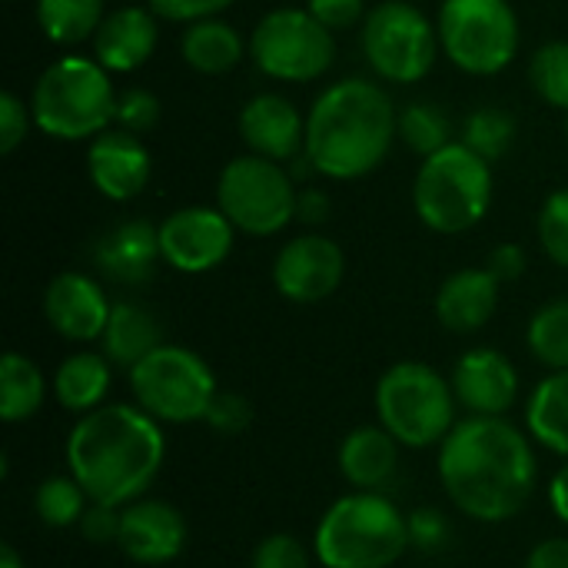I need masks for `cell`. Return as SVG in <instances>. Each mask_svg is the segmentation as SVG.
Segmentation results:
<instances>
[{"label": "cell", "mask_w": 568, "mask_h": 568, "mask_svg": "<svg viewBox=\"0 0 568 568\" xmlns=\"http://www.w3.org/2000/svg\"><path fill=\"white\" fill-rule=\"evenodd\" d=\"M439 483L456 513L499 526L516 519L539 479L532 436L506 416H466L439 446Z\"/></svg>", "instance_id": "obj_1"}, {"label": "cell", "mask_w": 568, "mask_h": 568, "mask_svg": "<svg viewBox=\"0 0 568 568\" xmlns=\"http://www.w3.org/2000/svg\"><path fill=\"white\" fill-rule=\"evenodd\" d=\"M63 459L90 503L123 509L143 499L160 479L166 459L163 423L136 403H106L77 416L67 433Z\"/></svg>", "instance_id": "obj_2"}, {"label": "cell", "mask_w": 568, "mask_h": 568, "mask_svg": "<svg viewBox=\"0 0 568 568\" xmlns=\"http://www.w3.org/2000/svg\"><path fill=\"white\" fill-rule=\"evenodd\" d=\"M399 136L393 97L366 77L329 83L306 113V160L326 180H363Z\"/></svg>", "instance_id": "obj_3"}, {"label": "cell", "mask_w": 568, "mask_h": 568, "mask_svg": "<svg viewBox=\"0 0 568 568\" xmlns=\"http://www.w3.org/2000/svg\"><path fill=\"white\" fill-rule=\"evenodd\" d=\"M409 552V519L383 493L336 499L316 532L313 556L323 568H393Z\"/></svg>", "instance_id": "obj_4"}, {"label": "cell", "mask_w": 568, "mask_h": 568, "mask_svg": "<svg viewBox=\"0 0 568 568\" xmlns=\"http://www.w3.org/2000/svg\"><path fill=\"white\" fill-rule=\"evenodd\" d=\"M30 110L37 130L53 140H93L97 133L110 130L116 113V90L110 70L97 57H57L37 77Z\"/></svg>", "instance_id": "obj_5"}, {"label": "cell", "mask_w": 568, "mask_h": 568, "mask_svg": "<svg viewBox=\"0 0 568 568\" xmlns=\"http://www.w3.org/2000/svg\"><path fill=\"white\" fill-rule=\"evenodd\" d=\"M493 206V163L453 140L426 156L413 180V210L433 233L456 236L483 223Z\"/></svg>", "instance_id": "obj_6"}, {"label": "cell", "mask_w": 568, "mask_h": 568, "mask_svg": "<svg viewBox=\"0 0 568 568\" xmlns=\"http://www.w3.org/2000/svg\"><path fill=\"white\" fill-rule=\"evenodd\" d=\"M373 403L379 426H386L403 449L443 446V439L459 423L453 383L419 359H403L389 366L376 383Z\"/></svg>", "instance_id": "obj_7"}, {"label": "cell", "mask_w": 568, "mask_h": 568, "mask_svg": "<svg viewBox=\"0 0 568 568\" xmlns=\"http://www.w3.org/2000/svg\"><path fill=\"white\" fill-rule=\"evenodd\" d=\"M126 379L133 403L163 426L203 423L220 393L210 363L200 353L173 343L156 346L126 373Z\"/></svg>", "instance_id": "obj_8"}, {"label": "cell", "mask_w": 568, "mask_h": 568, "mask_svg": "<svg viewBox=\"0 0 568 568\" xmlns=\"http://www.w3.org/2000/svg\"><path fill=\"white\" fill-rule=\"evenodd\" d=\"M436 27L443 53L469 77L503 73L523 43L509 0H443Z\"/></svg>", "instance_id": "obj_9"}, {"label": "cell", "mask_w": 568, "mask_h": 568, "mask_svg": "<svg viewBox=\"0 0 568 568\" xmlns=\"http://www.w3.org/2000/svg\"><path fill=\"white\" fill-rule=\"evenodd\" d=\"M296 176L266 156H233L216 180V206L246 236H276L296 220Z\"/></svg>", "instance_id": "obj_10"}, {"label": "cell", "mask_w": 568, "mask_h": 568, "mask_svg": "<svg viewBox=\"0 0 568 568\" xmlns=\"http://www.w3.org/2000/svg\"><path fill=\"white\" fill-rule=\"evenodd\" d=\"M363 53L379 80L413 87L443 53L439 27L409 0H379L363 20Z\"/></svg>", "instance_id": "obj_11"}, {"label": "cell", "mask_w": 568, "mask_h": 568, "mask_svg": "<svg viewBox=\"0 0 568 568\" xmlns=\"http://www.w3.org/2000/svg\"><path fill=\"white\" fill-rule=\"evenodd\" d=\"M250 60L280 83L320 80L336 60V33L306 7H276L250 33Z\"/></svg>", "instance_id": "obj_12"}, {"label": "cell", "mask_w": 568, "mask_h": 568, "mask_svg": "<svg viewBox=\"0 0 568 568\" xmlns=\"http://www.w3.org/2000/svg\"><path fill=\"white\" fill-rule=\"evenodd\" d=\"M236 243V226L220 206H180L160 223L163 263L176 273L200 276L216 270Z\"/></svg>", "instance_id": "obj_13"}, {"label": "cell", "mask_w": 568, "mask_h": 568, "mask_svg": "<svg viewBox=\"0 0 568 568\" xmlns=\"http://www.w3.org/2000/svg\"><path fill=\"white\" fill-rule=\"evenodd\" d=\"M346 280V253L323 233H303L283 243L273 260V286L283 300L313 306L329 300Z\"/></svg>", "instance_id": "obj_14"}, {"label": "cell", "mask_w": 568, "mask_h": 568, "mask_svg": "<svg viewBox=\"0 0 568 568\" xmlns=\"http://www.w3.org/2000/svg\"><path fill=\"white\" fill-rule=\"evenodd\" d=\"M186 539V516L166 499L143 496L120 509L116 549L133 566H170L183 556Z\"/></svg>", "instance_id": "obj_15"}, {"label": "cell", "mask_w": 568, "mask_h": 568, "mask_svg": "<svg viewBox=\"0 0 568 568\" xmlns=\"http://www.w3.org/2000/svg\"><path fill=\"white\" fill-rule=\"evenodd\" d=\"M113 303L103 286L77 270L57 273L43 290V320L47 326L70 343H100L110 323Z\"/></svg>", "instance_id": "obj_16"}, {"label": "cell", "mask_w": 568, "mask_h": 568, "mask_svg": "<svg viewBox=\"0 0 568 568\" xmlns=\"http://www.w3.org/2000/svg\"><path fill=\"white\" fill-rule=\"evenodd\" d=\"M453 393L469 416H506L519 399V369L493 346L466 349L453 366Z\"/></svg>", "instance_id": "obj_17"}, {"label": "cell", "mask_w": 568, "mask_h": 568, "mask_svg": "<svg viewBox=\"0 0 568 568\" xmlns=\"http://www.w3.org/2000/svg\"><path fill=\"white\" fill-rule=\"evenodd\" d=\"M87 176L100 196L113 203H126L146 190L153 176V160L136 133L110 126L97 133L87 146Z\"/></svg>", "instance_id": "obj_18"}, {"label": "cell", "mask_w": 568, "mask_h": 568, "mask_svg": "<svg viewBox=\"0 0 568 568\" xmlns=\"http://www.w3.org/2000/svg\"><path fill=\"white\" fill-rule=\"evenodd\" d=\"M240 136L250 153L290 163L306 153V116L283 93H256L240 110Z\"/></svg>", "instance_id": "obj_19"}, {"label": "cell", "mask_w": 568, "mask_h": 568, "mask_svg": "<svg viewBox=\"0 0 568 568\" xmlns=\"http://www.w3.org/2000/svg\"><path fill=\"white\" fill-rule=\"evenodd\" d=\"M93 263L100 276L120 286H140L156 273V263H163L160 250V226L146 220H126L113 230H106L93 246Z\"/></svg>", "instance_id": "obj_20"}, {"label": "cell", "mask_w": 568, "mask_h": 568, "mask_svg": "<svg viewBox=\"0 0 568 568\" xmlns=\"http://www.w3.org/2000/svg\"><path fill=\"white\" fill-rule=\"evenodd\" d=\"M160 43V17L143 7H116L103 17L93 37V57L110 73L140 70Z\"/></svg>", "instance_id": "obj_21"}, {"label": "cell", "mask_w": 568, "mask_h": 568, "mask_svg": "<svg viewBox=\"0 0 568 568\" xmlns=\"http://www.w3.org/2000/svg\"><path fill=\"white\" fill-rule=\"evenodd\" d=\"M503 283L486 266H466L443 280L436 293V320L446 333H479L499 310Z\"/></svg>", "instance_id": "obj_22"}, {"label": "cell", "mask_w": 568, "mask_h": 568, "mask_svg": "<svg viewBox=\"0 0 568 568\" xmlns=\"http://www.w3.org/2000/svg\"><path fill=\"white\" fill-rule=\"evenodd\" d=\"M399 439L386 426H356L336 449L339 476L359 493H383L399 473Z\"/></svg>", "instance_id": "obj_23"}, {"label": "cell", "mask_w": 568, "mask_h": 568, "mask_svg": "<svg viewBox=\"0 0 568 568\" xmlns=\"http://www.w3.org/2000/svg\"><path fill=\"white\" fill-rule=\"evenodd\" d=\"M156 346H163V326H160V320L143 303H130V300L113 303L110 323H106V329L100 336V353L113 366H120V369L130 373Z\"/></svg>", "instance_id": "obj_24"}, {"label": "cell", "mask_w": 568, "mask_h": 568, "mask_svg": "<svg viewBox=\"0 0 568 568\" xmlns=\"http://www.w3.org/2000/svg\"><path fill=\"white\" fill-rule=\"evenodd\" d=\"M113 386V363L103 353H70L57 373H53V399L60 409L73 416H87L100 406H106Z\"/></svg>", "instance_id": "obj_25"}, {"label": "cell", "mask_w": 568, "mask_h": 568, "mask_svg": "<svg viewBox=\"0 0 568 568\" xmlns=\"http://www.w3.org/2000/svg\"><path fill=\"white\" fill-rule=\"evenodd\" d=\"M246 53H250V40H243L240 30L233 23H226L223 17H206V20L186 23V30L180 37L183 63L203 77L230 73Z\"/></svg>", "instance_id": "obj_26"}, {"label": "cell", "mask_w": 568, "mask_h": 568, "mask_svg": "<svg viewBox=\"0 0 568 568\" xmlns=\"http://www.w3.org/2000/svg\"><path fill=\"white\" fill-rule=\"evenodd\" d=\"M526 433L542 449L568 459V369L539 379L526 403Z\"/></svg>", "instance_id": "obj_27"}, {"label": "cell", "mask_w": 568, "mask_h": 568, "mask_svg": "<svg viewBox=\"0 0 568 568\" xmlns=\"http://www.w3.org/2000/svg\"><path fill=\"white\" fill-rule=\"evenodd\" d=\"M43 403H47L43 369L17 349L3 353V359H0V419L7 426H20V423L33 419L43 409Z\"/></svg>", "instance_id": "obj_28"}, {"label": "cell", "mask_w": 568, "mask_h": 568, "mask_svg": "<svg viewBox=\"0 0 568 568\" xmlns=\"http://www.w3.org/2000/svg\"><path fill=\"white\" fill-rule=\"evenodd\" d=\"M40 33L57 47H77L93 40L103 17L106 0H37L33 7Z\"/></svg>", "instance_id": "obj_29"}, {"label": "cell", "mask_w": 568, "mask_h": 568, "mask_svg": "<svg viewBox=\"0 0 568 568\" xmlns=\"http://www.w3.org/2000/svg\"><path fill=\"white\" fill-rule=\"evenodd\" d=\"M90 506V496L83 493V486L70 476V473H57L47 476L37 489H33V513L40 519V526L47 529H77L83 513Z\"/></svg>", "instance_id": "obj_30"}, {"label": "cell", "mask_w": 568, "mask_h": 568, "mask_svg": "<svg viewBox=\"0 0 568 568\" xmlns=\"http://www.w3.org/2000/svg\"><path fill=\"white\" fill-rule=\"evenodd\" d=\"M529 353L552 373L568 369V296L539 306L526 329Z\"/></svg>", "instance_id": "obj_31"}, {"label": "cell", "mask_w": 568, "mask_h": 568, "mask_svg": "<svg viewBox=\"0 0 568 568\" xmlns=\"http://www.w3.org/2000/svg\"><path fill=\"white\" fill-rule=\"evenodd\" d=\"M399 140L426 160L453 143V123L443 106L413 100L399 110Z\"/></svg>", "instance_id": "obj_32"}, {"label": "cell", "mask_w": 568, "mask_h": 568, "mask_svg": "<svg viewBox=\"0 0 568 568\" xmlns=\"http://www.w3.org/2000/svg\"><path fill=\"white\" fill-rule=\"evenodd\" d=\"M459 140L469 150H476L483 160L496 163L509 153L513 140H516V116L499 106H479L466 116Z\"/></svg>", "instance_id": "obj_33"}, {"label": "cell", "mask_w": 568, "mask_h": 568, "mask_svg": "<svg viewBox=\"0 0 568 568\" xmlns=\"http://www.w3.org/2000/svg\"><path fill=\"white\" fill-rule=\"evenodd\" d=\"M529 83L542 103L568 113V40H549L532 53Z\"/></svg>", "instance_id": "obj_34"}, {"label": "cell", "mask_w": 568, "mask_h": 568, "mask_svg": "<svg viewBox=\"0 0 568 568\" xmlns=\"http://www.w3.org/2000/svg\"><path fill=\"white\" fill-rule=\"evenodd\" d=\"M539 243L556 266L568 270V186L546 196L539 210Z\"/></svg>", "instance_id": "obj_35"}, {"label": "cell", "mask_w": 568, "mask_h": 568, "mask_svg": "<svg viewBox=\"0 0 568 568\" xmlns=\"http://www.w3.org/2000/svg\"><path fill=\"white\" fill-rule=\"evenodd\" d=\"M160 97L143 90V87H130V90H120L116 93V113H113V123L126 133H150L156 123H160Z\"/></svg>", "instance_id": "obj_36"}, {"label": "cell", "mask_w": 568, "mask_h": 568, "mask_svg": "<svg viewBox=\"0 0 568 568\" xmlns=\"http://www.w3.org/2000/svg\"><path fill=\"white\" fill-rule=\"evenodd\" d=\"M310 549L303 546L300 536L293 532H273L266 539L256 542L253 556H250V568H313Z\"/></svg>", "instance_id": "obj_37"}, {"label": "cell", "mask_w": 568, "mask_h": 568, "mask_svg": "<svg viewBox=\"0 0 568 568\" xmlns=\"http://www.w3.org/2000/svg\"><path fill=\"white\" fill-rule=\"evenodd\" d=\"M409 519V549L436 556L449 546L453 539V523L443 509H416L406 516Z\"/></svg>", "instance_id": "obj_38"}, {"label": "cell", "mask_w": 568, "mask_h": 568, "mask_svg": "<svg viewBox=\"0 0 568 568\" xmlns=\"http://www.w3.org/2000/svg\"><path fill=\"white\" fill-rule=\"evenodd\" d=\"M203 423H206L213 433H220V436H240V433H246L250 423H253V406H250L246 396H240V393H223V389H220Z\"/></svg>", "instance_id": "obj_39"}, {"label": "cell", "mask_w": 568, "mask_h": 568, "mask_svg": "<svg viewBox=\"0 0 568 568\" xmlns=\"http://www.w3.org/2000/svg\"><path fill=\"white\" fill-rule=\"evenodd\" d=\"M33 123V110L30 103H23L17 93H0V153H13L27 136H30Z\"/></svg>", "instance_id": "obj_40"}, {"label": "cell", "mask_w": 568, "mask_h": 568, "mask_svg": "<svg viewBox=\"0 0 568 568\" xmlns=\"http://www.w3.org/2000/svg\"><path fill=\"white\" fill-rule=\"evenodd\" d=\"M146 7L166 23H196L206 17H220L233 0H146Z\"/></svg>", "instance_id": "obj_41"}, {"label": "cell", "mask_w": 568, "mask_h": 568, "mask_svg": "<svg viewBox=\"0 0 568 568\" xmlns=\"http://www.w3.org/2000/svg\"><path fill=\"white\" fill-rule=\"evenodd\" d=\"M306 10L329 27L333 33L349 30V27H363L366 20V0H306Z\"/></svg>", "instance_id": "obj_42"}, {"label": "cell", "mask_w": 568, "mask_h": 568, "mask_svg": "<svg viewBox=\"0 0 568 568\" xmlns=\"http://www.w3.org/2000/svg\"><path fill=\"white\" fill-rule=\"evenodd\" d=\"M77 529L90 546H116V539H120V509L103 506V503H90Z\"/></svg>", "instance_id": "obj_43"}, {"label": "cell", "mask_w": 568, "mask_h": 568, "mask_svg": "<svg viewBox=\"0 0 568 568\" xmlns=\"http://www.w3.org/2000/svg\"><path fill=\"white\" fill-rule=\"evenodd\" d=\"M529 260H526V250L519 243H499L493 253H489V263L486 270L499 280V283H516L523 273H526Z\"/></svg>", "instance_id": "obj_44"}, {"label": "cell", "mask_w": 568, "mask_h": 568, "mask_svg": "<svg viewBox=\"0 0 568 568\" xmlns=\"http://www.w3.org/2000/svg\"><path fill=\"white\" fill-rule=\"evenodd\" d=\"M526 568H568V539H562V536L542 539L526 556Z\"/></svg>", "instance_id": "obj_45"}, {"label": "cell", "mask_w": 568, "mask_h": 568, "mask_svg": "<svg viewBox=\"0 0 568 568\" xmlns=\"http://www.w3.org/2000/svg\"><path fill=\"white\" fill-rule=\"evenodd\" d=\"M296 220L303 223H326L329 220V196L316 186L310 190H300V200H296Z\"/></svg>", "instance_id": "obj_46"}, {"label": "cell", "mask_w": 568, "mask_h": 568, "mask_svg": "<svg viewBox=\"0 0 568 568\" xmlns=\"http://www.w3.org/2000/svg\"><path fill=\"white\" fill-rule=\"evenodd\" d=\"M546 499H549L552 516L568 526V459H566V466H559V473L549 479V493H546Z\"/></svg>", "instance_id": "obj_47"}, {"label": "cell", "mask_w": 568, "mask_h": 568, "mask_svg": "<svg viewBox=\"0 0 568 568\" xmlns=\"http://www.w3.org/2000/svg\"><path fill=\"white\" fill-rule=\"evenodd\" d=\"M0 568H27L23 556H20L10 542H3V546H0Z\"/></svg>", "instance_id": "obj_48"}, {"label": "cell", "mask_w": 568, "mask_h": 568, "mask_svg": "<svg viewBox=\"0 0 568 568\" xmlns=\"http://www.w3.org/2000/svg\"><path fill=\"white\" fill-rule=\"evenodd\" d=\"M566 136H568V116H566Z\"/></svg>", "instance_id": "obj_49"}]
</instances>
